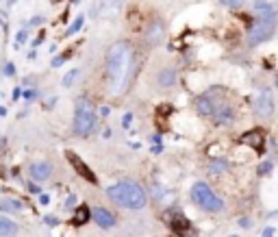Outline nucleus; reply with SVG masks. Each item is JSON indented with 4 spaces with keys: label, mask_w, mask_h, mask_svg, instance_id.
I'll return each mask as SVG.
<instances>
[{
    "label": "nucleus",
    "mask_w": 278,
    "mask_h": 237,
    "mask_svg": "<svg viewBox=\"0 0 278 237\" xmlns=\"http://www.w3.org/2000/svg\"><path fill=\"white\" fill-rule=\"evenodd\" d=\"M133 74V46L128 41H117L106 55V90L111 96H122Z\"/></svg>",
    "instance_id": "obj_1"
},
{
    "label": "nucleus",
    "mask_w": 278,
    "mask_h": 237,
    "mask_svg": "<svg viewBox=\"0 0 278 237\" xmlns=\"http://www.w3.org/2000/svg\"><path fill=\"white\" fill-rule=\"evenodd\" d=\"M106 196L124 209L139 211L146 207V189L135 181H117L106 189Z\"/></svg>",
    "instance_id": "obj_2"
},
{
    "label": "nucleus",
    "mask_w": 278,
    "mask_h": 237,
    "mask_svg": "<svg viewBox=\"0 0 278 237\" xmlns=\"http://www.w3.org/2000/svg\"><path fill=\"white\" fill-rule=\"evenodd\" d=\"M96 109L90 98H79L74 109V133L79 137H90L96 128Z\"/></svg>",
    "instance_id": "obj_3"
},
{
    "label": "nucleus",
    "mask_w": 278,
    "mask_h": 237,
    "mask_svg": "<svg viewBox=\"0 0 278 237\" xmlns=\"http://www.w3.org/2000/svg\"><path fill=\"white\" fill-rule=\"evenodd\" d=\"M274 28H276V11H274V7L259 11L257 22H254L252 28L248 31V41H250L252 46L263 44V41H268L272 35H274Z\"/></svg>",
    "instance_id": "obj_4"
},
{
    "label": "nucleus",
    "mask_w": 278,
    "mask_h": 237,
    "mask_svg": "<svg viewBox=\"0 0 278 237\" xmlns=\"http://www.w3.org/2000/svg\"><path fill=\"white\" fill-rule=\"evenodd\" d=\"M191 198H193V203H196L200 209H204V211H209V213H220V211H224V200L217 196V194L213 192V189L206 185V183H202V181L193 183Z\"/></svg>",
    "instance_id": "obj_5"
},
{
    "label": "nucleus",
    "mask_w": 278,
    "mask_h": 237,
    "mask_svg": "<svg viewBox=\"0 0 278 237\" xmlns=\"http://www.w3.org/2000/svg\"><path fill=\"white\" fill-rule=\"evenodd\" d=\"M92 218L96 220V224L100 229H113L115 227V216L106 209V207H96L93 213H92Z\"/></svg>",
    "instance_id": "obj_6"
},
{
    "label": "nucleus",
    "mask_w": 278,
    "mask_h": 237,
    "mask_svg": "<svg viewBox=\"0 0 278 237\" xmlns=\"http://www.w3.org/2000/svg\"><path fill=\"white\" fill-rule=\"evenodd\" d=\"M50 174H52V168H50V163H46V161H35V163H31V168H28V176H31L33 181H39V183L48 181Z\"/></svg>",
    "instance_id": "obj_7"
},
{
    "label": "nucleus",
    "mask_w": 278,
    "mask_h": 237,
    "mask_svg": "<svg viewBox=\"0 0 278 237\" xmlns=\"http://www.w3.org/2000/svg\"><path fill=\"white\" fill-rule=\"evenodd\" d=\"M254 109H257L259 116L270 118L272 114H274V100H272V94H270V92H261L259 100L254 103Z\"/></svg>",
    "instance_id": "obj_8"
},
{
    "label": "nucleus",
    "mask_w": 278,
    "mask_h": 237,
    "mask_svg": "<svg viewBox=\"0 0 278 237\" xmlns=\"http://www.w3.org/2000/svg\"><path fill=\"white\" fill-rule=\"evenodd\" d=\"M217 105H220V103H217L215 98H211L209 94H204V96L198 98L196 109H198L200 116H213V114H215V109H217Z\"/></svg>",
    "instance_id": "obj_9"
},
{
    "label": "nucleus",
    "mask_w": 278,
    "mask_h": 237,
    "mask_svg": "<svg viewBox=\"0 0 278 237\" xmlns=\"http://www.w3.org/2000/svg\"><path fill=\"white\" fill-rule=\"evenodd\" d=\"M68 159H70V163H72V165H74V168H76V170H79V172H81V174H83V176H85V179H87V181H92V183H96V176H93V174H92V170H90V168H87V165H85V163H83V161H81V159H76V155H74V152H68Z\"/></svg>",
    "instance_id": "obj_10"
},
{
    "label": "nucleus",
    "mask_w": 278,
    "mask_h": 237,
    "mask_svg": "<svg viewBox=\"0 0 278 237\" xmlns=\"http://www.w3.org/2000/svg\"><path fill=\"white\" fill-rule=\"evenodd\" d=\"M17 235V224L7 216H0V237H13Z\"/></svg>",
    "instance_id": "obj_11"
},
{
    "label": "nucleus",
    "mask_w": 278,
    "mask_h": 237,
    "mask_svg": "<svg viewBox=\"0 0 278 237\" xmlns=\"http://www.w3.org/2000/svg\"><path fill=\"white\" fill-rule=\"evenodd\" d=\"M157 83L161 87H172L176 83V70L174 68H163L161 72H159V76H157Z\"/></svg>",
    "instance_id": "obj_12"
},
{
    "label": "nucleus",
    "mask_w": 278,
    "mask_h": 237,
    "mask_svg": "<svg viewBox=\"0 0 278 237\" xmlns=\"http://www.w3.org/2000/svg\"><path fill=\"white\" fill-rule=\"evenodd\" d=\"M0 209L20 211L22 209V203H20V200H13V198H4V200H0Z\"/></svg>",
    "instance_id": "obj_13"
},
{
    "label": "nucleus",
    "mask_w": 278,
    "mask_h": 237,
    "mask_svg": "<svg viewBox=\"0 0 278 237\" xmlns=\"http://www.w3.org/2000/svg\"><path fill=\"white\" fill-rule=\"evenodd\" d=\"M74 79H79V70H70V72L63 76V87H72Z\"/></svg>",
    "instance_id": "obj_14"
},
{
    "label": "nucleus",
    "mask_w": 278,
    "mask_h": 237,
    "mask_svg": "<svg viewBox=\"0 0 278 237\" xmlns=\"http://www.w3.org/2000/svg\"><path fill=\"white\" fill-rule=\"evenodd\" d=\"M146 37L150 41H159V39H161V24H155V28H150V33H146Z\"/></svg>",
    "instance_id": "obj_15"
},
{
    "label": "nucleus",
    "mask_w": 278,
    "mask_h": 237,
    "mask_svg": "<svg viewBox=\"0 0 278 237\" xmlns=\"http://www.w3.org/2000/svg\"><path fill=\"white\" fill-rule=\"evenodd\" d=\"M209 170L213 172V174H217V172H224V170H226V163H224V161H213V163L209 165Z\"/></svg>",
    "instance_id": "obj_16"
},
{
    "label": "nucleus",
    "mask_w": 278,
    "mask_h": 237,
    "mask_svg": "<svg viewBox=\"0 0 278 237\" xmlns=\"http://www.w3.org/2000/svg\"><path fill=\"white\" fill-rule=\"evenodd\" d=\"M222 4H226V7H230V9H235V7H241V2L244 0H220Z\"/></svg>",
    "instance_id": "obj_17"
},
{
    "label": "nucleus",
    "mask_w": 278,
    "mask_h": 237,
    "mask_svg": "<svg viewBox=\"0 0 278 237\" xmlns=\"http://www.w3.org/2000/svg\"><path fill=\"white\" fill-rule=\"evenodd\" d=\"M81 26H83V17H79V20H76V22H74V24H72V26H70V28H68V35H74V33H76V31H79V28H81Z\"/></svg>",
    "instance_id": "obj_18"
},
{
    "label": "nucleus",
    "mask_w": 278,
    "mask_h": 237,
    "mask_svg": "<svg viewBox=\"0 0 278 237\" xmlns=\"http://www.w3.org/2000/svg\"><path fill=\"white\" fill-rule=\"evenodd\" d=\"M4 74H9V76L15 74V66H13V63H7V66H4Z\"/></svg>",
    "instance_id": "obj_19"
},
{
    "label": "nucleus",
    "mask_w": 278,
    "mask_h": 237,
    "mask_svg": "<svg viewBox=\"0 0 278 237\" xmlns=\"http://www.w3.org/2000/svg\"><path fill=\"white\" fill-rule=\"evenodd\" d=\"M270 170H272V163H263L261 168H259V172H261V174H268Z\"/></svg>",
    "instance_id": "obj_20"
},
{
    "label": "nucleus",
    "mask_w": 278,
    "mask_h": 237,
    "mask_svg": "<svg viewBox=\"0 0 278 237\" xmlns=\"http://www.w3.org/2000/svg\"><path fill=\"white\" fill-rule=\"evenodd\" d=\"M131 122H133V114H126V116H124V122L122 124H124V126H128Z\"/></svg>",
    "instance_id": "obj_21"
},
{
    "label": "nucleus",
    "mask_w": 278,
    "mask_h": 237,
    "mask_svg": "<svg viewBox=\"0 0 278 237\" xmlns=\"http://www.w3.org/2000/svg\"><path fill=\"white\" fill-rule=\"evenodd\" d=\"M263 237H274V229H272V227L265 229V231H263Z\"/></svg>",
    "instance_id": "obj_22"
},
{
    "label": "nucleus",
    "mask_w": 278,
    "mask_h": 237,
    "mask_svg": "<svg viewBox=\"0 0 278 237\" xmlns=\"http://www.w3.org/2000/svg\"><path fill=\"white\" fill-rule=\"evenodd\" d=\"M48 200H50V198L46 196V194H44V196H39V203H41V205H48Z\"/></svg>",
    "instance_id": "obj_23"
},
{
    "label": "nucleus",
    "mask_w": 278,
    "mask_h": 237,
    "mask_svg": "<svg viewBox=\"0 0 278 237\" xmlns=\"http://www.w3.org/2000/svg\"><path fill=\"white\" fill-rule=\"evenodd\" d=\"M24 39H26V35H24V33H20V35H17V46H20Z\"/></svg>",
    "instance_id": "obj_24"
},
{
    "label": "nucleus",
    "mask_w": 278,
    "mask_h": 237,
    "mask_svg": "<svg viewBox=\"0 0 278 237\" xmlns=\"http://www.w3.org/2000/svg\"><path fill=\"white\" fill-rule=\"evenodd\" d=\"M239 224H241V227H244V229H248V227H250V220H246V218H244V220H241Z\"/></svg>",
    "instance_id": "obj_25"
}]
</instances>
